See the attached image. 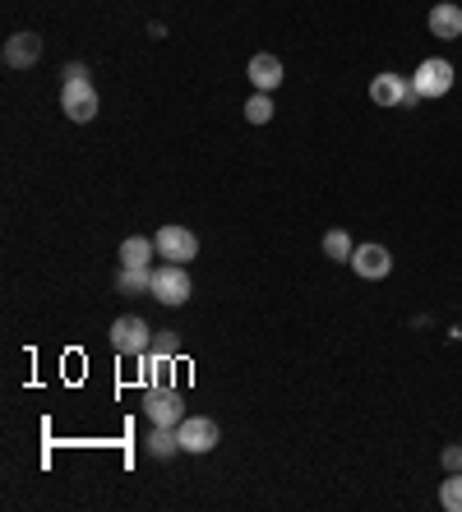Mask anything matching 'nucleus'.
<instances>
[{
	"mask_svg": "<svg viewBox=\"0 0 462 512\" xmlns=\"http://www.w3.org/2000/svg\"><path fill=\"white\" fill-rule=\"evenodd\" d=\"M61 111L74 120V125H88V120L98 116V88H93V79H88V74L65 79V84H61Z\"/></svg>",
	"mask_w": 462,
	"mask_h": 512,
	"instance_id": "f257e3e1",
	"label": "nucleus"
},
{
	"mask_svg": "<svg viewBox=\"0 0 462 512\" xmlns=\"http://www.w3.org/2000/svg\"><path fill=\"white\" fill-rule=\"evenodd\" d=\"M190 273H185V263H162L153 268V286H148V296L162 300V305H185L190 300Z\"/></svg>",
	"mask_w": 462,
	"mask_h": 512,
	"instance_id": "f03ea898",
	"label": "nucleus"
},
{
	"mask_svg": "<svg viewBox=\"0 0 462 512\" xmlns=\"http://www.w3.org/2000/svg\"><path fill=\"white\" fill-rule=\"evenodd\" d=\"M370 102H375V107L407 111V107H416V102H426V97L416 93V84L412 79H402V74H375V84H370Z\"/></svg>",
	"mask_w": 462,
	"mask_h": 512,
	"instance_id": "7ed1b4c3",
	"label": "nucleus"
},
{
	"mask_svg": "<svg viewBox=\"0 0 462 512\" xmlns=\"http://www.w3.org/2000/svg\"><path fill=\"white\" fill-rule=\"evenodd\" d=\"M111 346L121 351V356H148V346H153V328H148L139 314H121V319L111 323Z\"/></svg>",
	"mask_w": 462,
	"mask_h": 512,
	"instance_id": "20e7f679",
	"label": "nucleus"
},
{
	"mask_svg": "<svg viewBox=\"0 0 462 512\" xmlns=\"http://www.w3.org/2000/svg\"><path fill=\"white\" fill-rule=\"evenodd\" d=\"M144 416L153 425H181L185 420V397L176 393V383H158L144 393Z\"/></svg>",
	"mask_w": 462,
	"mask_h": 512,
	"instance_id": "39448f33",
	"label": "nucleus"
},
{
	"mask_svg": "<svg viewBox=\"0 0 462 512\" xmlns=\"http://www.w3.org/2000/svg\"><path fill=\"white\" fill-rule=\"evenodd\" d=\"M176 439H181V453H213L222 439V429L213 416H185L176 425Z\"/></svg>",
	"mask_w": 462,
	"mask_h": 512,
	"instance_id": "423d86ee",
	"label": "nucleus"
},
{
	"mask_svg": "<svg viewBox=\"0 0 462 512\" xmlns=\"http://www.w3.org/2000/svg\"><path fill=\"white\" fill-rule=\"evenodd\" d=\"M153 240H158V259L167 263H190L199 254V236L190 227H176V222H167Z\"/></svg>",
	"mask_w": 462,
	"mask_h": 512,
	"instance_id": "0eeeda50",
	"label": "nucleus"
},
{
	"mask_svg": "<svg viewBox=\"0 0 462 512\" xmlns=\"http://www.w3.org/2000/svg\"><path fill=\"white\" fill-rule=\"evenodd\" d=\"M412 84H416V93H421V97H444L453 88V65H449V60H439V56L421 60V65H416V74H412Z\"/></svg>",
	"mask_w": 462,
	"mask_h": 512,
	"instance_id": "6e6552de",
	"label": "nucleus"
},
{
	"mask_svg": "<svg viewBox=\"0 0 462 512\" xmlns=\"http://www.w3.org/2000/svg\"><path fill=\"white\" fill-rule=\"evenodd\" d=\"M352 268H356V277H365V282H384V277L393 273V254L384 250V245H356Z\"/></svg>",
	"mask_w": 462,
	"mask_h": 512,
	"instance_id": "1a4fd4ad",
	"label": "nucleus"
},
{
	"mask_svg": "<svg viewBox=\"0 0 462 512\" xmlns=\"http://www.w3.org/2000/svg\"><path fill=\"white\" fill-rule=\"evenodd\" d=\"M250 84H255V93H273V88L287 79V70H282L278 56H268V51H259V56H250Z\"/></svg>",
	"mask_w": 462,
	"mask_h": 512,
	"instance_id": "9d476101",
	"label": "nucleus"
},
{
	"mask_svg": "<svg viewBox=\"0 0 462 512\" xmlns=\"http://www.w3.org/2000/svg\"><path fill=\"white\" fill-rule=\"evenodd\" d=\"M37 60H42V37L37 33H14L10 42H5V65H10V70H28Z\"/></svg>",
	"mask_w": 462,
	"mask_h": 512,
	"instance_id": "9b49d317",
	"label": "nucleus"
},
{
	"mask_svg": "<svg viewBox=\"0 0 462 512\" xmlns=\"http://www.w3.org/2000/svg\"><path fill=\"white\" fill-rule=\"evenodd\" d=\"M430 33L439 37V42H458L462 37V5H453V0H444V5H435L430 10Z\"/></svg>",
	"mask_w": 462,
	"mask_h": 512,
	"instance_id": "f8f14e48",
	"label": "nucleus"
},
{
	"mask_svg": "<svg viewBox=\"0 0 462 512\" xmlns=\"http://www.w3.org/2000/svg\"><path fill=\"white\" fill-rule=\"evenodd\" d=\"M153 254H158V240L130 236L121 245V268H148V263H153Z\"/></svg>",
	"mask_w": 462,
	"mask_h": 512,
	"instance_id": "ddd939ff",
	"label": "nucleus"
},
{
	"mask_svg": "<svg viewBox=\"0 0 462 512\" xmlns=\"http://www.w3.org/2000/svg\"><path fill=\"white\" fill-rule=\"evenodd\" d=\"M176 448H181L176 425H153V434H148V453H153V457H171Z\"/></svg>",
	"mask_w": 462,
	"mask_h": 512,
	"instance_id": "4468645a",
	"label": "nucleus"
},
{
	"mask_svg": "<svg viewBox=\"0 0 462 512\" xmlns=\"http://www.w3.org/2000/svg\"><path fill=\"white\" fill-rule=\"evenodd\" d=\"M324 254H329L333 263H352V254H356L352 236H347V231H329V236H324Z\"/></svg>",
	"mask_w": 462,
	"mask_h": 512,
	"instance_id": "2eb2a0df",
	"label": "nucleus"
},
{
	"mask_svg": "<svg viewBox=\"0 0 462 512\" xmlns=\"http://www.w3.org/2000/svg\"><path fill=\"white\" fill-rule=\"evenodd\" d=\"M245 120H250V125H268V120H273V97L250 93V102H245Z\"/></svg>",
	"mask_w": 462,
	"mask_h": 512,
	"instance_id": "dca6fc26",
	"label": "nucleus"
},
{
	"mask_svg": "<svg viewBox=\"0 0 462 512\" xmlns=\"http://www.w3.org/2000/svg\"><path fill=\"white\" fill-rule=\"evenodd\" d=\"M439 503L449 512H462V471H449V480L439 485Z\"/></svg>",
	"mask_w": 462,
	"mask_h": 512,
	"instance_id": "f3484780",
	"label": "nucleus"
},
{
	"mask_svg": "<svg viewBox=\"0 0 462 512\" xmlns=\"http://www.w3.org/2000/svg\"><path fill=\"white\" fill-rule=\"evenodd\" d=\"M153 286V268H121V291L134 296V291H148Z\"/></svg>",
	"mask_w": 462,
	"mask_h": 512,
	"instance_id": "a211bd4d",
	"label": "nucleus"
},
{
	"mask_svg": "<svg viewBox=\"0 0 462 512\" xmlns=\"http://www.w3.org/2000/svg\"><path fill=\"white\" fill-rule=\"evenodd\" d=\"M153 356H181V342H176V333H153V346H148Z\"/></svg>",
	"mask_w": 462,
	"mask_h": 512,
	"instance_id": "6ab92c4d",
	"label": "nucleus"
},
{
	"mask_svg": "<svg viewBox=\"0 0 462 512\" xmlns=\"http://www.w3.org/2000/svg\"><path fill=\"white\" fill-rule=\"evenodd\" d=\"M439 462H444V471H462V443H449Z\"/></svg>",
	"mask_w": 462,
	"mask_h": 512,
	"instance_id": "aec40b11",
	"label": "nucleus"
}]
</instances>
